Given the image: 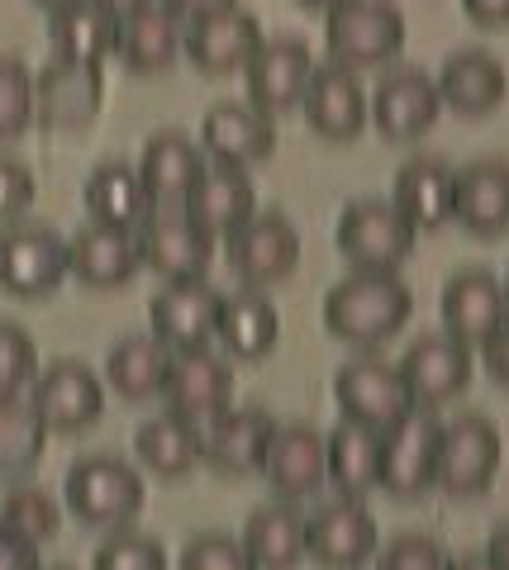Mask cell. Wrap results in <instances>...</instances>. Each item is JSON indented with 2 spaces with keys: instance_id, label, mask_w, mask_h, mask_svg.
Listing matches in <instances>:
<instances>
[{
  "instance_id": "6da1fadb",
  "label": "cell",
  "mask_w": 509,
  "mask_h": 570,
  "mask_svg": "<svg viewBox=\"0 0 509 570\" xmlns=\"http://www.w3.org/2000/svg\"><path fill=\"white\" fill-rule=\"evenodd\" d=\"M414 295L395 272H353L324 295V324L348 347H381L410 324Z\"/></svg>"
},
{
  "instance_id": "7a4b0ae2",
  "label": "cell",
  "mask_w": 509,
  "mask_h": 570,
  "mask_svg": "<svg viewBox=\"0 0 509 570\" xmlns=\"http://www.w3.org/2000/svg\"><path fill=\"white\" fill-rule=\"evenodd\" d=\"M144 475H138L125 456L96 452L72 461V471L62 480V504L72 519H81L86 528H129L138 513H144Z\"/></svg>"
},
{
  "instance_id": "3957f363",
  "label": "cell",
  "mask_w": 509,
  "mask_h": 570,
  "mask_svg": "<svg viewBox=\"0 0 509 570\" xmlns=\"http://www.w3.org/2000/svg\"><path fill=\"white\" fill-rule=\"evenodd\" d=\"M324 43L339 67H381L405 48V14L385 0H343L324 20Z\"/></svg>"
},
{
  "instance_id": "277c9868",
  "label": "cell",
  "mask_w": 509,
  "mask_h": 570,
  "mask_svg": "<svg viewBox=\"0 0 509 570\" xmlns=\"http://www.w3.org/2000/svg\"><path fill=\"white\" fill-rule=\"evenodd\" d=\"M414 224L391 200H353L333 228V243L353 272H395L414 253Z\"/></svg>"
},
{
  "instance_id": "5b68a950",
  "label": "cell",
  "mask_w": 509,
  "mask_h": 570,
  "mask_svg": "<svg viewBox=\"0 0 509 570\" xmlns=\"http://www.w3.org/2000/svg\"><path fill=\"white\" fill-rule=\"evenodd\" d=\"M333 404L348 423H362L372 433H385L391 423H400L414 409L410 385L400 376V362L385 356H353L339 366L333 376Z\"/></svg>"
},
{
  "instance_id": "8992f818",
  "label": "cell",
  "mask_w": 509,
  "mask_h": 570,
  "mask_svg": "<svg viewBox=\"0 0 509 570\" xmlns=\"http://www.w3.org/2000/svg\"><path fill=\"white\" fill-rule=\"evenodd\" d=\"M438 442L443 423L429 409H410L400 423L381 433V480L376 485L391 499H419L438 485Z\"/></svg>"
},
{
  "instance_id": "52a82bcc",
  "label": "cell",
  "mask_w": 509,
  "mask_h": 570,
  "mask_svg": "<svg viewBox=\"0 0 509 570\" xmlns=\"http://www.w3.org/2000/svg\"><path fill=\"white\" fill-rule=\"evenodd\" d=\"M138 257L163 281H205L215 262V238L190 219L182 205H157L144 224L134 228Z\"/></svg>"
},
{
  "instance_id": "ba28073f",
  "label": "cell",
  "mask_w": 509,
  "mask_h": 570,
  "mask_svg": "<svg viewBox=\"0 0 509 570\" xmlns=\"http://www.w3.org/2000/svg\"><path fill=\"white\" fill-rule=\"evenodd\" d=\"M72 276L67 238L48 224H10L0 234V291L14 299H43Z\"/></svg>"
},
{
  "instance_id": "9c48e42d",
  "label": "cell",
  "mask_w": 509,
  "mask_h": 570,
  "mask_svg": "<svg viewBox=\"0 0 509 570\" xmlns=\"http://www.w3.org/2000/svg\"><path fill=\"white\" fill-rule=\"evenodd\" d=\"M500 471V428L486 414H458L443 423L438 442V490L452 499H477L496 485Z\"/></svg>"
},
{
  "instance_id": "30bf717a",
  "label": "cell",
  "mask_w": 509,
  "mask_h": 570,
  "mask_svg": "<svg viewBox=\"0 0 509 570\" xmlns=\"http://www.w3.org/2000/svg\"><path fill=\"white\" fill-rule=\"evenodd\" d=\"M105 105V67L96 62H67L52 58L33 77V119L52 134H77L96 124Z\"/></svg>"
},
{
  "instance_id": "8fae6325",
  "label": "cell",
  "mask_w": 509,
  "mask_h": 570,
  "mask_svg": "<svg viewBox=\"0 0 509 570\" xmlns=\"http://www.w3.org/2000/svg\"><path fill=\"white\" fill-rule=\"evenodd\" d=\"M29 400L39 409L48 433H81V428H91L105 414V385L77 356H58V362L39 366Z\"/></svg>"
},
{
  "instance_id": "7c38bea8",
  "label": "cell",
  "mask_w": 509,
  "mask_h": 570,
  "mask_svg": "<svg viewBox=\"0 0 509 570\" xmlns=\"http://www.w3.org/2000/svg\"><path fill=\"white\" fill-rule=\"evenodd\" d=\"M381 532L362 499H329L305 519V557L324 570H362L376 557Z\"/></svg>"
},
{
  "instance_id": "4fadbf2b",
  "label": "cell",
  "mask_w": 509,
  "mask_h": 570,
  "mask_svg": "<svg viewBox=\"0 0 509 570\" xmlns=\"http://www.w3.org/2000/svg\"><path fill=\"white\" fill-rule=\"evenodd\" d=\"M276 419L262 404H229L200 423V461L215 475H257L267 461Z\"/></svg>"
},
{
  "instance_id": "5bb4252c",
  "label": "cell",
  "mask_w": 509,
  "mask_h": 570,
  "mask_svg": "<svg viewBox=\"0 0 509 570\" xmlns=\"http://www.w3.org/2000/svg\"><path fill=\"white\" fill-rule=\"evenodd\" d=\"M224 243H229L234 276L243 285H253V291L286 281L295 266H301V234H295V224L286 219V214H276V209L253 214V219L243 228H234Z\"/></svg>"
},
{
  "instance_id": "9a60e30c",
  "label": "cell",
  "mask_w": 509,
  "mask_h": 570,
  "mask_svg": "<svg viewBox=\"0 0 509 570\" xmlns=\"http://www.w3.org/2000/svg\"><path fill=\"white\" fill-rule=\"evenodd\" d=\"M200 153L215 167L248 171L253 163H267L276 153V119L248 100H219L200 119Z\"/></svg>"
},
{
  "instance_id": "2e32d148",
  "label": "cell",
  "mask_w": 509,
  "mask_h": 570,
  "mask_svg": "<svg viewBox=\"0 0 509 570\" xmlns=\"http://www.w3.org/2000/svg\"><path fill=\"white\" fill-rule=\"evenodd\" d=\"M471 371H477V356H471V347L452 333L414 337L410 352L400 356V376L410 385L414 409H438V404L458 400L471 385Z\"/></svg>"
},
{
  "instance_id": "e0dca14e",
  "label": "cell",
  "mask_w": 509,
  "mask_h": 570,
  "mask_svg": "<svg viewBox=\"0 0 509 570\" xmlns=\"http://www.w3.org/2000/svg\"><path fill=\"white\" fill-rule=\"evenodd\" d=\"M219 291L209 281H167L148 305L153 337L167 352H196L209 347L219 328Z\"/></svg>"
},
{
  "instance_id": "ac0fdd59",
  "label": "cell",
  "mask_w": 509,
  "mask_h": 570,
  "mask_svg": "<svg viewBox=\"0 0 509 570\" xmlns=\"http://www.w3.org/2000/svg\"><path fill=\"white\" fill-rule=\"evenodd\" d=\"M163 404H167V414H182L190 423H209L234 404V366L209 347L172 352V366L163 381Z\"/></svg>"
},
{
  "instance_id": "d6986e66",
  "label": "cell",
  "mask_w": 509,
  "mask_h": 570,
  "mask_svg": "<svg viewBox=\"0 0 509 570\" xmlns=\"http://www.w3.org/2000/svg\"><path fill=\"white\" fill-rule=\"evenodd\" d=\"M438 110H443L438 81L419 67L385 71V77L376 81V91L366 96V115H372L381 138H391V142H410L419 134H429Z\"/></svg>"
},
{
  "instance_id": "ffe728a7",
  "label": "cell",
  "mask_w": 509,
  "mask_h": 570,
  "mask_svg": "<svg viewBox=\"0 0 509 570\" xmlns=\"http://www.w3.org/2000/svg\"><path fill=\"white\" fill-rule=\"evenodd\" d=\"M314 77V52L301 39H262V48L243 67V86H248V105L262 115H286L305 100Z\"/></svg>"
},
{
  "instance_id": "44dd1931",
  "label": "cell",
  "mask_w": 509,
  "mask_h": 570,
  "mask_svg": "<svg viewBox=\"0 0 509 570\" xmlns=\"http://www.w3.org/2000/svg\"><path fill=\"white\" fill-rule=\"evenodd\" d=\"M257 48H262V24H257V14L243 10V6L215 10V14H205V20H190L186 39H182V52L205 71V77L243 71Z\"/></svg>"
},
{
  "instance_id": "7402d4cb",
  "label": "cell",
  "mask_w": 509,
  "mask_h": 570,
  "mask_svg": "<svg viewBox=\"0 0 509 570\" xmlns=\"http://www.w3.org/2000/svg\"><path fill=\"white\" fill-rule=\"evenodd\" d=\"M505 324H509V295L496 272L471 266V272H458L443 285V333L462 337L467 347H481Z\"/></svg>"
},
{
  "instance_id": "603a6c76",
  "label": "cell",
  "mask_w": 509,
  "mask_h": 570,
  "mask_svg": "<svg viewBox=\"0 0 509 570\" xmlns=\"http://www.w3.org/2000/svg\"><path fill=\"white\" fill-rule=\"evenodd\" d=\"M262 475L281 499H310L329 485L324 466V433H314L310 423H276Z\"/></svg>"
},
{
  "instance_id": "cb8c5ba5",
  "label": "cell",
  "mask_w": 509,
  "mask_h": 570,
  "mask_svg": "<svg viewBox=\"0 0 509 570\" xmlns=\"http://www.w3.org/2000/svg\"><path fill=\"white\" fill-rule=\"evenodd\" d=\"M301 110L310 119V129L320 134V138H333V142L358 138L362 124L372 119V115H366V91H362L358 71L353 67H339V62L314 67Z\"/></svg>"
},
{
  "instance_id": "d4e9b609",
  "label": "cell",
  "mask_w": 509,
  "mask_h": 570,
  "mask_svg": "<svg viewBox=\"0 0 509 570\" xmlns=\"http://www.w3.org/2000/svg\"><path fill=\"white\" fill-rule=\"evenodd\" d=\"M182 209L205 228L209 238H229L234 228H243L257 214V186L243 167H215L209 163L200 171V181L186 190Z\"/></svg>"
},
{
  "instance_id": "484cf974",
  "label": "cell",
  "mask_w": 509,
  "mask_h": 570,
  "mask_svg": "<svg viewBox=\"0 0 509 570\" xmlns=\"http://www.w3.org/2000/svg\"><path fill=\"white\" fill-rule=\"evenodd\" d=\"M67 266H72V276L81 285H91V291H115V285L134 281L144 257H138L134 228L81 224L77 234L67 238Z\"/></svg>"
},
{
  "instance_id": "4316f807",
  "label": "cell",
  "mask_w": 509,
  "mask_h": 570,
  "mask_svg": "<svg viewBox=\"0 0 509 570\" xmlns=\"http://www.w3.org/2000/svg\"><path fill=\"white\" fill-rule=\"evenodd\" d=\"M182 39H186V29L177 14L167 6H157V0H148V6L119 14L115 58H125V67L138 71V77H153V71H167L182 58Z\"/></svg>"
},
{
  "instance_id": "83f0119b",
  "label": "cell",
  "mask_w": 509,
  "mask_h": 570,
  "mask_svg": "<svg viewBox=\"0 0 509 570\" xmlns=\"http://www.w3.org/2000/svg\"><path fill=\"white\" fill-rule=\"evenodd\" d=\"M205 153L200 142L182 134V129H163L144 142V157H138V181H144L153 205H182L186 190L200 181L205 171Z\"/></svg>"
},
{
  "instance_id": "f1b7e54d",
  "label": "cell",
  "mask_w": 509,
  "mask_h": 570,
  "mask_svg": "<svg viewBox=\"0 0 509 570\" xmlns=\"http://www.w3.org/2000/svg\"><path fill=\"white\" fill-rule=\"evenodd\" d=\"M438 96H443V105H452L458 115L481 119L490 110H500V100L509 96V77H505L496 52L462 48L443 62V71H438Z\"/></svg>"
},
{
  "instance_id": "f546056e",
  "label": "cell",
  "mask_w": 509,
  "mask_h": 570,
  "mask_svg": "<svg viewBox=\"0 0 509 570\" xmlns=\"http://www.w3.org/2000/svg\"><path fill=\"white\" fill-rule=\"evenodd\" d=\"M452 219L477 238L509 234V163H471L452 186Z\"/></svg>"
},
{
  "instance_id": "4dcf8cb0",
  "label": "cell",
  "mask_w": 509,
  "mask_h": 570,
  "mask_svg": "<svg viewBox=\"0 0 509 570\" xmlns=\"http://www.w3.org/2000/svg\"><path fill=\"white\" fill-rule=\"evenodd\" d=\"M452 186H458V171L438 157H410L405 167L395 171V190L391 205L414 224V234H433L452 219Z\"/></svg>"
},
{
  "instance_id": "1f68e13d",
  "label": "cell",
  "mask_w": 509,
  "mask_h": 570,
  "mask_svg": "<svg viewBox=\"0 0 509 570\" xmlns=\"http://www.w3.org/2000/svg\"><path fill=\"white\" fill-rule=\"evenodd\" d=\"M215 337L224 343V352H229L234 362H262V356L276 347V337H281V314L262 291L243 285V291L219 299Z\"/></svg>"
},
{
  "instance_id": "d6a6232c",
  "label": "cell",
  "mask_w": 509,
  "mask_h": 570,
  "mask_svg": "<svg viewBox=\"0 0 509 570\" xmlns=\"http://www.w3.org/2000/svg\"><path fill=\"white\" fill-rule=\"evenodd\" d=\"M324 466L329 485L343 499H362L381 480V433L343 419L333 433H324Z\"/></svg>"
},
{
  "instance_id": "836d02e7",
  "label": "cell",
  "mask_w": 509,
  "mask_h": 570,
  "mask_svg": "<svg viewBox=\"0 0 509 570\" xmlns=\"http://www.w3.org/2000/svg\"><path fill=\"white\" fill-rule=\"evenodd\" d=\"M134 452L138 466L163 475V480H182L200 466V423H190L182 414H157L148 423H138L134 433Z\"/></svg>"
},
{
  "instance_id": "e575fe53",
  "label": "cell",
  "mask_w": 509,
  "mask_h": 570,
  "mask_svg": "<svg viewBox=\"0 0 509 570\" xmlns=\"http://www.w3.org/2000/svg\"><path fill=\"white\" fill-rule=\"evenodd\" d=\"M167 366H172V352L157 343L153 333H134V337H119L110 356H105V385H110L119 400L144 404V400L163 395Z\"/></svg>"
},
{
  "instance_id": "d590c367",
  "label": "cell",
  "mask_w": 509,
  "mask_h": 570,
  "mask_svg": "<svg viewBox=\"0 0 509 570\" xmlns=\"http://www.w3.org/2000/svg\"><path fill=\"white\" fill-rule=\"evenodd\" d=\"M115 24H119V14H110L100 0H72V6L48 14V39L58 48V58L67 62L105 67V58L115 52Z\"/></svg>"
},
{
  "instance_id": "8d00e7d4",
  "label": "cell",
  "mask_w": 509,
  "mask_h": 570,
  "mask_svg": "<svg viewBox=\"0 0 509 570\" xmlns=\"http://www.w3.org/2000/svg\"><path fill=\"white\" fill-rule=\"evenodd\" d=\"M81 200H86L91 224H110V228H138L157 209L148 200L144 181H138V167H129V163H100L86 176Z\"/></svg>"
},
{
  "instance_id": "74e56055",
  "label": "cell",
  "mask_w": 509,
  "mask_h": 570,
  "mask_svg": "<svg viewBox=\"0 0 509 570\" xmlns=\"http://www.w3.org/2000/svg\"><path fill=\"white\" fill-rule=\"evenodd\" d=\"M243 547L257 570H295L305 561V513L291 504H262L243 523Z\"/></svg>"
},
{
  "instance_id": "f35d334b",
  "label": "cell",
  "mask_w": 509,
  "mask_h": 570,
  "mask_svg": "<svg viewBox=\"0 0 509 570\" xmlns=\"http://www.w3.org/2000/svg\"><path fill=\"white\" fill-rule=\"evenodd\" d=\"M48 428L29 395L0 400V475H29L43 456Z\"/></svg>"
},
{
  "instance_id": "ab89813d",
  "label": "cell",
  "mask_w": 509,
  "mask_h": 570,
  "mask_svg": "<svg viewBox=\"0 0 509 570\" xmlns=\"http://www.w3.org/2000/svg\"><path fill=\"white\" fill-rule=\"evenodd\" d=\"M0 528L20 532V538L33 547H43V542L58 538L62 509H58V499L39 485H14L6 499H0Z\"/></svg>"
},
{
  "instance_id": "60d3db41",
  "label": "cell",
  "mask_w": 509,
  "mask_h": 570,
  "mask_svg": "<svg viewBox=\"0 0 509 570\" xmlns=\"http://www.w3.org/2000/svg\"><path fill=\"white\" fill-rule=\"evenodd\" d=\"M91 570H167V551L157 538L138 528H115L110 538L96 547Z\"/></svg>"
},
{
  "instance_id": "b9f144b4",
  "label": "cell",
  "mask_w": 509,
  "mask_h": 570,
  "mask_svg": "<svg viewBox=\"0 0 509 570\" xmlns=\"http://www.w3.org/2000/svg\"><path fill=\"white\" fill-rule=\"evenodd\" d=\"M33 376H39V347H33V337L20 324L0 318V400L29 395Z\"/></svg>"
},
{
  "instance_id": "7bdbcfd3",
  "label": "cell",
  "mask_w": 509,
  "mask_h": 570,
  "mask_svg": "<svg viewBox=\"0 0 509 570\" xmlns=\"http://www.w3.org/2000/svg\"><path fill=\"white\" fill-rule=\"evenodd\" d=\"M33 124V71L20 58H0V138H20Z\"/></svg>"
},
{
  "instance_id": "ee69618b",
  "label": "cell",
  "mask_w": 509,
  "mask_h": 570,
  "mask_svg": "<svg viewBox=\"0 0 509 570\" xmlns=\"http://www.w3.org/2000/svg\"><path fill=\"white\" fill-rule=\"evenodd\" d=\"M177 570H257L248 547L229 532H200V538H190L182 547V561Z\"/></svg>"
},
{
  "instance_id": "f6af8a7d",
  "label": "cell",
  "mask_w": 509,
  "mask_h": 570,
  "mask_svg": "<svg viewBox=\"0 0 509 570\" xmlns=\"http://www.w3.org/2000/svg\"><path fill=\"white\" fill-rule=\"evenodd\" d=\"M376 570H448V557L443 547L424 532H400L385 547H376Z\"/></svg>"
},
{
  "instance_id": "bcb514c9",
  "label": "cell",
  "mask_w": 509,
  "mask_h": 570,
  "mask_svg": "<svg viewBox=\"0 0 509 570\" xmlns=\"http://www.w3.org/2000/svg\"><path fill=\"white\" fill-rule=\"evenodd\" d=\"M33 195H39L33 171L25 163H14V157H0V219H20L33 205Z\"/></svg>"
},
{
  "instance_id": "7dc6e473",
  "label": "cell",
  "mask_w": 509,
  "mask_h": 570,
  "mask_svg": "<svg viewBox=\"0 0 509 570\" xmlns=\"http://www.w3.org/2000/svg\"><path fill=\"white\" fill-rule=\"evenodd\" d=\"M0 570H43V561H39V547L25 542L20 532L0 528Z\"/></svg>"
},
{
  "instance_id": "c3c4849f",
  "label": "cell",
  "mask_w": 509,
  "mask_h": 570,
  "mask_svg": "<svg viewBox=\"0 0 509 570\" xmlns=\"http://www.w3.org/2000/svg\"><path fill=\"white\" fill-rule=\"evenodd\" d=\"M481 362L490 371V381L509 390V324L496 337H486V343H481Z\"/></svg>"
},
{
  "instance_id": "681fc988",
  "label": "cell",
  "mask_w": 509,
  "mask_h": 570,
  "mask_svg": "<svg viewBox=\"0 0 509 570\" xmlns=\"http://www.w3.org/2000/svg\"><path fill=\"white\" fill-rule=\"evenodd\" d=\"M467 20L481 29H505L509 24V0H462Z\"/></svg>"
},
{
  "instance_id": "f907efd6",
  "label": "cell",
  "mask_w": 509,
  "mask_h": 570,
  "mask_svg": "<svg viewBox=\"0 0 509 570\" xmlns=\"http://www.w3.org/2000/svg\"><path fill=\"white\" fill-rule=\"evenodd\" d=\"M157 6H167L182 24H190V20H205V14H215V10L238 6V0H157Z\"/></svg>"
},
{
  "instance_id": "816d5d0a",
  "label": "cell",
  "mask_w": 509,
  "mask_h": 570,
  "mask_svg": "<svg viewBox=\"0 0 509 570\" xmlns=\"http://www.w3.org/2000/svg\"><path fill=\"white\" fill-rule=\"evenodd\" d=\"M486 557L496 561L500 570H509V523H500L496 532H490V542H486Z\"/></svg>"
},
{
  "instance_id": "f5cc1de1",
  "label": "cell",
  "mask_w": 509,
  "mask_h": 570,
  "mask_svg": "<svg viewBox=\"0 0 509 570\" xmlns=\"http://www.w3.org/2000/svg\"><path fill=\"white\" fill-rule=\"evenodd\" d=\"M448 570H500L496 561L486 557V551H462V557H452Z\"/></svg>"
},
{
  "instance_id": "db71d44e",
  "label": "cell",
  "mask_w": 509,
  "mask_h": 570,
  "mask_svg": "<svg viewBox=\"0 0 509 570\" xmlns=\"http://www.w3.org/2000/svg\"><path fill=\"white\" fill-rule=\"evenodd\" d=\"M110 14H129V10H138V6H148V0H100Z\"/></svg>"
},
{
  "instance_id": "11a10c76",
  "label": "cell",
  "mask_w": 509,
  "mask_h": 570,
  "mask_svg": "<svg viewBox=\"0 0 509 570\" xmlns=\"http://www.w3.org/2000/svg\"><path fill=\"white\" fill-rule=\"evenodd\" d=\"M33 6H43V10L52 14V10H62V6H72V0H33Z\"/></svg>"
},
{
  "instance_id": "9f6ffc18",
  "label": "cell",
  "mask_w": 509,
  "mask_h": 570,
  "mask_svg": "<svg viewBox=\"0 0 509 570\" xmlns=\"http://www.w3.org/2000/svg\"><path fill=\"white\" fill-rule=\"evenodd\" d=\"M301 6H320V10H333V6H343V0H301Z\"/></svg>"
},
{
  "instance_id": "6f0895ef",
  "label": "cell",
  "mask_w": 509,
  "mask_h": 570,
  "mask_svg": "<svg viewBox=\"0 0 509 570\" xmlns=\"http://www.w3.org/2000/svg\"><path fill=\"white\" fill-rule=\"evenodd\" d=\"M505 295H509V272H505Z\"/></svg>"
},
{
  "instance_id": "680465c9",
  "label": "cell",
  "mask_w": 509,
  "mask_h": 570,
  "mask_svg": "<svg viewBox=\"0 0 509 570\" xmlns=\"http://www.w3.org/2000/svg\"><path fill=\"white\" fill-rule=\"evenodd\" d=\"M52 570H72V566H52Z\"/></svg>"
}]
</instances>
